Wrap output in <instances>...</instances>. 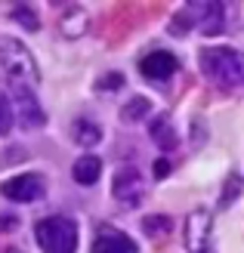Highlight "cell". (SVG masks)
Wrapping results in <instances>:
<instances>
[{
	"label": "cell",
	"instance_id": "cell-22",
	"mask_svg": "<svg viewBox=\"0 0 244 253\" xmlns=\"http://www.w3.org/2000/svg\"><path fill=\"white\" fill-rule=\"evenodd\" d=\"M19 225V216H12V213H3L0 216V232H12Z\"/></svg>",
	"mask_w": 244,
	"mask_h": 253
},
{
	"label": "cell",
	"instance_id": "cell-23",
	"mask_svg": "<svg viewBox=\"0 0 244 253\" xmlns=\"http://www.w3.org/2000/svg\"><path fill=\"white\" fill-rule=\"evenodd\" d=\"M167 173H170V164H167V161H158V164H155V176H158V179H164Z\"/></svg>",
	"mask_w": 244,
	"mask_h": 253
},
{
	"label": "cell",
	"instance_id": "cell-3",
	"mask_svg": "<svg viewBox=\"0 0 244 253\" xmlns=\"http://www.w3.org/2000/svg\"><path fill=\"white\" fill-rule=\"evenodd\" d=\"M37 244L47 253H74L78 250V222L68 216H47L34 225Z\"/></svg>",
	"mask_w": 244,
	"mask_h": 253
},
{
	"label": "cell",
	"instance_id": "cell-17",
	"mask_svg": "<svg viewBox=\"0 0 244 253\" xmlns=\"http://www.w3.org/2000/svg\"><path fill=\"white\" fill-rule=\"evenodd\" d=\"M192 28H195V22H192V12L189 9L176 12V16L170 19V34H176V37H186Z\"/></svg>",
	"mask_w": 244,
	"mask_h": 253
},
{
	"label": "cell",
	"instance_id": "cell-12",
	"mask_svg": "<svg viewBox=\"0 0 244 253\" xmlns=\"http://www.w3.org/2000/svg\"><path fill=\"white\" fill-rule=\"evenodd\" d=\"M87 25H90V16H87V9H81V6H71L65 16H62V22H59V31H62V37H81V34H87Z\"/></svg>",
	"mask_w": 244,
	"mask_h": 253
},
{
	"label": "cell",
	"instance_id": "cell-16",
	"mask_svg": "<svg viewBox=\"0 0 244 253\" xmlns=\"http://www.w3.org/2000/svg\"><path fill=\"white\" fill-rule=\"evenodd\" d=\"M143 229L148 238H158V235H167V232H173V219L170 216H148L143 222Z\"/></svg>",
	"mask_w": 244,
	"mask_h": 253
},
{
	"label": "cell",
	"instance_id": "cell-2",
	"mask_svg": "<svg viewBox=\"0 0 244 253\" xmlns=\"http://www.w3.org/2000/svg\"><path fill=\"white\" fill-rule=\"evenodd\" d=\"M201 71L216 86H241L244 84V53L229 46H207L198 56Z\"/></svg>",
	"mask_w": 244,
	"mask_h": 253
},
{
	"label": "cell",
	"instance_id": "cell-21",
	"mask_svg": "<svg viewBox=\"0 0 244 253\" xmlns=\"http://www.w3.org/2000/svg\"><path fill=\"white\" fill-rule=\"evenodd\" d=\"M121 81H124L121 74H108L105 81H99V84H96V90H114V86H121Z\"/></svg>",
	"mask_w": 244,
	"mask_h": 253
},
{
	"label": "cell",
	"instance_id": "cell-10",
	"mask_svg": "<svg viewBox=\"0 0 244 253\" xmlns=\"http://www.w3.org/2000/svg\"><path fill=\"white\" fill-rule=\"evenodd\" d=\"M176 68H179V62L167 49H155V53H148L139 62V71H143L146 81H167L170 74H176Z\"/></svg>",
	"mask_w": 244,
	"mask_h": 253
},
{
	"label": "cell",
	"instance_id": "cell-6",
	"mask_svg": "<svg viewBox=\"0 0 244 253\" xmlns=\"http://www.w3.org/2000/svg\"><path fill=\"white\" fill-rule=\"evenodd\" d=\"M210 229H213V219H210V210H192L189 219H186V229H183V241L192 253H204L210 247Z\"/></svg>",
	"mask_w": 244,
	"mask_h": 253
},
{
	"label": "cell",
	"instance_id": "cell-1",
	"mask_svg": "<svg viewBox=\"0 0 244 253\" xmlns=\"http://www.w3.org/2000/svg\"><path fill=\"white\" fill-rule=\"evenodd\" d=\"M0 71L6 74L9 86H37L41 84V68H37L34 56L28 53V46L6 34H0Z\"/></svg>",
	"mask_w": 244,
	"mask_h": 253
},
{
	"label": "cell",
	"instance_id": "cell-18",
	"mask_svg": "<svg viewBox=\"0 0 244 253\" xmlns=\"http://www.w3.org/2000/svg\"><path fill=\"white\" fill-rule=\"evenodd\" d=\"M12 118H16V108L6 102V96H0V136L12 130Z\"/></svg>",
	"mask_w": 244,
	"mask_h": 253
},
{
	"label": "cell",
	"instance_id": "cell-4",
	"mask_svg": "<svg viewBox=\"0 0 244 253\" xmlns=\"http://www.w3.org/2000/svg\"><path fill=\"white\" fill-rule=\"evenodd\" d=\"M111 195L118 198L124 207H139L143 198H146V176L139 173L133 164L130 167H118L114 182H111Z\"/></svg>",
	"mask_w": 244,
	"mask_h": 253
},
{
	"label": "cell",
	"instance_id": "cell-13",
	"mask_svg": "<svg viewBox=\"0 0 244 253\" xmlns=\"http://www.w3.org/2000/svg\"><path fill=\"white\" fill-rule=\"evenodd\" d=\"M148 133H151V139L161 145V148H176V133H173V124H170V118L167 115H161V118H155L148 124Z\"/></svg>",
	"mask_w": 244,
	"mask_h": 253
},
{
	"label": "cell",
	"instance_id": "cell-8",
	"mask_svg": "<svg viewBox=\"0 0 244 253\" xmlns=\"http://www.w3.org/2000/svg\"><path fill=\"white\" fill-rule=\"evenodd\" d=\"M186 9L192 12V22L201 34H220L226 28V6L216 0H201V3H192Z\"/></svg>",
	"mask_w": 244,
	"mask_h": 253
},
{
	"label": "cell",
	"instance_id": "cell-11",
	"mask_svg": "<svg viewBox=\"0 0 244 253\" xmlns=\"http://www.w3.org/2000/svg\"><path fill=\"white\" fill-rule=\"evenodd\" d=\"M99 173H102V161L96 155H84V158L74 161V167H71L74 182H81V185H93L99 179Z\"/></svg>",
	"mask_w": 244,
	"mask_h": 253
},
{
	"label": "cell",
	"instance_id": "cell-24",
	"mask_svg": "<svg viewBox=\"0 0 244 253\" xmlns=\"http://www.w3.org/2000/svg\"><path fill=\"white\" fill-rule=\"evenodd\" d=\"M204 253H213V247H207V250H204Z\"/></svg>",
	"mask_w": 244,
	"mask_h": 253
},
{
	"label": "cell",
	"instance_id": "cell-14",
	"mask_svg": "<svg viewBox=\"0 0 244 253\" xmlns=\"http://www.w3.org/2000/svg\"><path fill=\"white\" fill-rule=\"evenodd\" d=\"M74 139L84 145V148H93L99 139H102V126L99 124H93V121H87V118H81V121H74Z\"/></svg>",
	"mask_w": 244,
	"mask_h": 253
},
{
	"label": "cell",
	"instance_id": "cell-7",
	"mask_svg": "<svg viewBox=\"0 0 244 253\" xmlns=\"http://www.w3.org/2000/svg\"><path fill=\"white\" fill-rule=\"evenodd\" d=\"M9 90H12V96H16V118H19V124L25 126V130H41V126L47 124V115H44L41 102L34 99L31 86H9Z\"/></svg>",
	"mask_w": 244,
	"mask_h": 253
},
{
	"label": "cell",
	"instance_id": "cell-5",
	"mask_svg": "<svg viewBox=\"0 0 244 253\" xmlns=\"http://www.w3.org/2000/svg\"><path fill=\"white\" fill-rule=\"evenodd\" d=\"M0 195L9 201H19V204H34V201H41L47 195V185L37 173H22L0 185Z\"/></svg>",
	"mask_w": 244,
	"mask_h": 253
},
{
	"label": "cell",
	"instance_id": "cell-9",
	"mask_svg": "<svg viewBox=\"0 0 244 253\" xmlns=\"http://www.w3.org/2000/svg\"><path fill=\"white\" fill-rule=\"evenodd\" d=\"M90 253H136V241L127 238L124 232L111 229V225H102V229H96Z\"/></svg>",
	"mask_w": 244,
	"mask_h": 253
},
{
	"label": "cell",
	"instance_id": "cell-19",
	"mask_svg": "<svg viewBox=\"0 0 244 253\" xmlns=\"http://www.w3.org/2000/svg\"><path fill=\"white\" fill-rule=\"evenodd\" d=\"M238 192H241V176H238V173H232V176H229V185L223 188L220 207H229V204H232V201L238 198Z\"/></svg>",
	"mask_w": 244,
	"mask_h": 253
},
{
	"label": "cell",
	"instance_id": "cell-15",
	"mask_svg": "<svg viewBox=\"0 0 244 253\" xmlns=\"http://www.w3.org/2000/svg\"><path fill=\"white\" fill-rule=\"evenodd\" d=\"M148 111H151L148 99L146 96H133V99H127V105L121 108V121L124 124H136V121H143Z\"/></svg>",
	"mask_w": 244,
	"mask_h": 253
},
{
	"label": "cell",
	"instance_id": "cell-20",
	"mask_svg": "<svg viewBox=\"0 0 244 253\" xmlns=\"http://www.w3.org/2000/svg\"><path fill=\"white\" fill-rule=\"evenodd\" d=\"M12 19H16V22H22V28H28V31H37V28H41V22H37V16H34L31 9H25V6H16V9H12Z\"/></svg>",
	"mask_w": 244,
	"mask_h": 253
}]
</instances>
